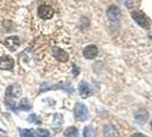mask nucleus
<instances>
[{"label":"nucleus","instance_id":"6e6552de","mask_svg":"<svg viewBox=\"0 0 152 137\" xmlns=\"http://www.w3.org/2000/svg\"><path fill=\"white\" fill-rule=\"evenodd\" d=\"M107 15L110 21L117 22V21H119V18H120V16H121V12H120V9H119L118 6L112 5V6H110V7L107 8Z\"/></svg>","mask_w":152,"mask_h":137},{"label":"nucleus","instance_id":"0eeeda50","mask_svg":"<svg viewBox=\"0 0 152 137\" xmlns=\"http://www.w3.org/2000/svg\"><path fill=\"white\" fill-rule=\"evenodd\" d=\"M4 44H5V46L7 47L10 52H15L16 49L20 47V45H21V40L16 36H12V37H8V38L5 39Z\"/></svg>","mask_w":152,"mask_h":137},{"label":"nucleus","instance_id":"412c9836","mask_svg":"<svg viewBox=\"0 0 152 137\" xmlns=\"http://www.w3.org/2000/svg\"><path fill=\"white\" fill-rule=\"evenodd\" d=\"M151 129H152V121H151Z\"/></svg>","mask_w":152,"mask_h":137},{"label":"nucleus","instance_id":"6ab92c4d","mask_svg":"<svg viewBox=\"0 0 152 137\" xmlns=\"http://www.w3.org/2000/svg\"><path fill=\"white\" fill-rule=\"evenodd\" d=\"M72 66H73V76L76 77L78 74V72H79V68H77L76 65H72Z\"/></svg>","mask_w":152,"mask_h":137},{"label":"nucleus","instance_id":"4468645a","mask_svg":"<svg viewBox=\"0 0 152 137\" xmlns=\"http://www.w3.org/2000/svg\"><path fill=\"white\" fill-rule=\"evenodd\" d=\"M18 107H20L21 110H24V111H29V110H31L32 105H31L30 101H29L28 98H23L22 101L20 102Z\"/></svg>","mask_w":152,"mask_h":137},{"label":"nucleus","instance_id":"423d86ee","mask_svg":"<svg viewBox=\"0 0 152 137\" xmlns=\"http://www.w3.org/2000/svg\"><path fill=\"white\" fill-rule=\"evenodd\" d=\"M52 55H53V57L55 60H57L58 62H68L69 61V54L65 52V50H63L61 48H58V47H53L52 48Z\"/></svg>","mask_w":152,"mask_h":137},{"label":"nucleus","instance_id":"f03ea898","mask_svg":"<svg viewBox=\"0 0 152 137\" xmlns=\"http://www.w3.org/2000/svg\"><path fill=\"white\" fill-rule=\"evenodd\" d=\"M37 14H38V16L41 20H50V18H53L55 13H54V9L52 6L45 4V5H40L39 6Z\"/></svg>","mask_w":152,"mask_h":137},{"label":"nucleus","instance_id":"2eb2a0df","mask_svg":"<svg viewBox=\"0 0 152 137\" xmlns=\"http://www.w3.org/2000/svg\"><path fill=\"white\" fill-rule=\"evenodd\" d=\"M96 130L94 129L91 126H87L84 129V137H95Z\"/></svg>","mask_w":152,"mask_h":137},{"label":"nucleus","instance_id":"20e7f679","mask_svg":"<svg viewBox=\"0 0 152 137\" xmlns=\"http://www.w3.org/2000/svg\"><path fill=\"white\" fill-rule=\"evenodd\" d=\"M21 95H22V88H21L20 85L17 84L10 85L7 89H6V96H7V98H13V99L18 98Z\"/></svg>","mask_w":152,"mask_h":137},{"label":"nucleus","instance_id":"f8f14e48","mask_svg":"<svg viewBox=\"0 0 152 137\" xmlns=\"http://www.w3.org/2000/svg\"><path fill=\"white\" fill-rule=\"evenodd\" d=\"M104 136L107 137H114L117 135V129L113 125H107L104 127Z\"/></svg>","mask_w":152,"mask_h":137},{"label":"nucleus","instance_id":"9b49d317","mask_svg":"<svg viewBox=\"0 0 152 137\" xmlns=\"http://www.w3.org/2000/svg\"><path fill=\"white\" fill-rule=\"evenodd\" d=\"M148 117H149L148 112L145 111L144 109H141V110H138L136 113H135V120H136L140 125H143V123L148 120Z\"/></svg>","mask_w":152,"mask_h":137},{"label":"nucleus","instance_id":"f257e3e1","mask_svg":"<svg viewBox=\"0 0 152 137\" xmlns=\"http://www.w3.org/2000/svg\"><path fill=\"white\" fill-rule=\"evenodd\" d=\"M75 117L79 121H86L89 117L87 106L83 103H77L76 106H75Z\"/></svg>","mask_w":152,"mask_h":137},{"label":"nucleus","instance_id":"1a4fd4ad","mask_svg":"<svg viewBox=\"0 0 152 137\" xmlns=\"http://www.w3.org/2000/svg\"><path fill=\"white\" fill-rule=\"evenodd\" d=\"M99 55V48L95 45L87 46L84 49V57L87 60H95Z\"/></svg>","mask_w":152,"mask_h":137},{"label":"nucleus","instance_id":"ddd939ff","mask_svg":"<svg viewBox=\"0 0 152 137\" xmlns=\"http://www.w3.org/2000/svg\"><path fill=\"white\" fill-rule=\"evenodd\" d=\"M79 131L76 127H69L64 131V136L65 137H79Z\"/></svg>","mask_w":152,"mask_h":137},{"label":"nucleus","instance_id":"dca6fc26","mask_svg":"<svg viewBox=\"0 0 152 137\" xmlns=\"http://www.w3.org/2000/svg\"><path fill=\"white\" fill-rule=\"evenodd\" d=\"M21 137H36V133L30 129H20Z\"/></svg>","mask_w":152,"mask_h":137},{"label":"nucleus","instance_id":"7ed1b4c3","mask_svg":"<svg viewBox=\"0 0 152 137\" xmlns=\"http://www.w3.org/2000/svg\"><path fill=\"white\" fill-rule=\"evenodd\" d=\"M132 17H133V20H134L140 26H142V28H144V29H148V28H149V25H150V24H149V20H148V17H146L143 13L134 10V12H132Z\"/></svg>","mask_w":152,"mask_h":137},{"label":"nucleus","instance_id":"a211bd4d","mask_svg":"<svg viewBox=\"0 0 152 137\" xmlns=\"http://www.w3.org/2000/svg\"><path fill=\"white\" fill-rule=\"evenodd\" d=\"M30 122L32 123H36V125H40V120H39L38 118H37V115L36 114H31L30 117H29V119H28Z\"/></svg>","mask_w":152,"mask_h":137},{"label":"nucleus","instance_id":"f3484780","mask_svg":"<svg viewBox=\"0 0 152 137\" xmlns=\"http://www.w3.org/2000/svg\"><path fill=\"white\" fill-rule=\"evenodd\" d=\"M36 134H37L39 137H49L50 136V133H49L47 129H42V128H39V129L36 130Z\"/></svg>","mask_w":152,"mask_h":137},{"label":"nucleus","instance_id":"39448f33","mask_svg":"<svg viewBox=\"0 0 152 137\" xmlns=\"http://www.w3.org/2000/svg\"><path fill=\"white\" fill-rule=\"evenodd\" d=\"M15 62L14 58L9 55H4L2 57H0V68L1 70H6V71H10L14 68Z\"/></svg>","mask_w":152,"mask_h":137},{"label":"nucleus","instance_id":"4be33fe9","mask_svg":"<svg viewBox=\"0 0 152 137\" xmlns=\"http://www.w3.org/2000/svg\"><path fill=\"white\" fill-rule=\"evenodd\" d=\"M150 39H151V40H152V37H150Z\"/></svg>","mask_w":152,"mask_h":137},{"label":"nucleus","instance_id":"9d476101","mask_svg":"<svg viewBox=\"0 0 152 137\" xmlns=\"http://www.w3.org/2000/svg\"><path fill=\"white\" fill-rule=\"evenodd\" d=\"M79 94H80V96L83 97V98H87V97H89L91 94V86L88 82H86V81H81L80 84H79Z\"/></svg>","mask_w":152,"mask_h":137},{"label":"nucleus","instance_id":"aec40b11","mask_svg":"<svg viewBox=\"0 0 152 137\" xmlns=\"http://www.w3.org/2000/svg\"><path fill=\"white\" fill-rule=\"evenodd\" d=\"M130 137H145L143 134H140V133H135V134H133Z\"/></svg>","mask_w":152,"mask_h":137}]
</instances>
